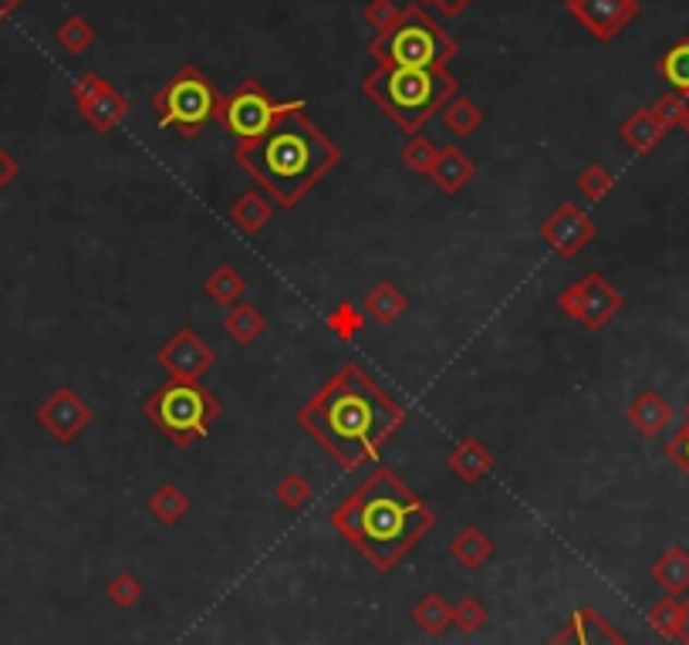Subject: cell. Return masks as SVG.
Wrapping results in <instances>:
<instances>
[{"mask_svg": "<svg viewBox=\"0 0 689 645\" xmlns=\"http://www.w3.org/2000/svg\"><path fill=\"white\" fill-rule=\"evenodd\" d=\"M149 514H153L162 527L180 524V521L190 514V497H186L177 484H162V487L149 497Z\"/></svg>", "mask_w": 689, "mask_h": 645, "instance_id": "cell-28", "label": "cell"}, {"mask_svg": "<svg viewBox=\"0 0 689 645\" xmlns=\"http://www.w3.org/2000/svg\"><path fill=\"white\" fill-rule=\"evenodd\" d=\"M312 484H307L301 473H285V477L278 480V500L285 511H301V507H307V500H312Z\"/></svg>", "mask_w": 689, "mask_h": 645, "instance_id": "cell-36", "label": "cell"}, {"mask_svg": "<svg viewBox=\"0 0 689 645\" xmlns=\"http://www.w3.org/2000/svg\"><path fill=\"white\" fill-rule=\"evenodd\" d=\"M420 4L436 8V11H439V14H446V17H457V14H463L470 4H476V0H420Z\"/></svg>", "mask_w": 689, "mask_h": 645, "instance_id": "cell-42", "label": "cell"}, {"mask_svg": "<svg viewBox=\"0 0 689 645\" xmlns=\"http://www.w3.org/2000/svg\"><path fill=\"white\" fill-rule=\"evenodd\" d=\"M156 362L169 372V379H183V382H200L206 372L214 368L217 352L203 342V338L193 328H180L169 342L159 349Z\"/></svg>", "mask_w": 689, "mask_h": 645, "instance_id": "cell-14", "label": "cell"}, {"mask_svg": "<svg viewBox=\"0 0 689 645\" xmlns=\"http://www.w3.org/2000/svg\"><path fill=\"white\" fill-rule=\"evenodd\" d=\"M264 328H267L264 315L247 301H237L233 308L223 315V331L233 338L237 345H254L257 338L264 334Z\"/></svg>", "mask_w": 689, "mask_h": 645, "instance_id": "cell-25", "label": "cell"}, {"mask_svg": "<svg viewBox=\"0 0 689 645\" xmlns=\"http://www.w3.org/2000/svg\"><path fill=\"white\" fill-rule=\"evenodd\" d=\"M412 622L423 635H443L454 625V605L439 592H426L416 605H412Z\"/></svg>", "mask_w": 689, "mask_h": 645, "instance_id": "cell-24", "label": "cell"}, {"mask_svg": "<svg viewBox=\"0 0 689 645\" xmlns=\"http://www.w3.org/2000/svg\"><path fill=\"white\" fill-rule=\"evenodd\" d=\"M399 14H402V8L396 4V0H368V8L362 11L365 24H368L375 34L392 31V27H396V21H399Z\"/></svg>", "mask_w": 689, "mask_h": 645, "instance_id": "cell-39", "label": "cell"}, {"mask_svg": "<svg viewBox=\"0 0 689 645\" xmlns=\"http://www.w3.org/2000/svg\"><path fill=\"white\" fill-rule=\"evenodd\" d=\"M436 153H439V146L430 139V135H412V139L406 143V149H402V162L412 169V173L430 177V169L436 162Z\"/></svg>", "mask_w": 689, "mask_h": 645, "instance_id": "cell-34", "label": "cell"}, {"mask_svg": "<svg viewBox=\"0 0 689 645\" xmlns=\"http://www.w3.org/2000/svg\"><path fill=\"white\" fill-rule=\"evenodd\" d=\"M626 419H629L632 429L642 433V436H660V433H666V426L673 423V405H669L656 389H645V392H639V395L629 402Z\"/></svg>", "mask_w": 689, "mask_h": 645, "instance_id": "cell-16", "label": "cell"}, {"mask_svg": "<svg viewBox=\"0 0 689 645\" xmlns=\"http://www.w3.org/2000/svg\"><path fill=\"white\" fill-rule=\"evenodd\" d=\"M454 34H446L436 17L423 11V4L402 8L392 31L378 34L368 45V54L378 64H396V68H446V61L457 58Z\"/></svg>", "mask_w": 689, "mask_h": 645, "instance_id": "cell-5", "label": "cell"}, {"mask_svg": "<svg viewBox=\"0 0 689 645\" xmlns=\"http://www.w3.org/2000/svg\"><path fill=\"white\" fill-rule=\"evenodd\" d=\"M682 129H686V135H689V112H686V119H682Z\"/></svg>", "mask_w": 689, "mask_h": 645, "instance_id": "cell-45", "label": "cell"}, {"mask_svg": "<svg viewBox=\"0 0 689 645\" xmlns=\"http://www.w3.org/2000/svg\"><path fill=\"white\" fill-rule=\"evenodd\" d=\"M294 106H298V98L294 101H274L261 82L247 78L237 92L223 95L217 119L223 122V129L233 135L237 146H240V143H251V139H257V135H264L274 122H278Z\"/></svg>", "mask_w": 689, "mask_h": 645, "instance_id": "cell-8", "label": "cell"}, {"mask_svg": "<svg viewBox=\"0 0 689 645\" xmlns=\"http://www.w3.org/2000/svg\"><path fill=\"white\" fill-rule=\"evenodd\" d=\"M203 291H206V297L210 301H217V304H223V308H233V304L244 297V291H247V281H244V275H240L237 267H230V264H220L210 278H206V284H203Z\"/></svg>", "mask_w": 689, "mask_h": 645, "instance_id": "cell-27", "label": "cell"}, {"mask_svg": "<svg viewBox=\"0 0 689 645\" xmlns=\"http://www.w3.org/2000/svg\"><path fill=\"white\" fill-rule=\"evenodd\" d=\"M537 233L558 257L571 260V257H578L584 247L595 241L599 227L589 217V210H581L578 203H561L558 210H551V217H544Z\"/></svg>", "mask_w": 689, "mask_h": 645, "instance_id": "cell-11", "label": "cell"}, {"mask_svg": "<svg viewBox=\"0 0 689 645\" xmlns=\"http://www.w3.org/2000/svg\"><path fill=\"white\" fill-rule=\"evenodd\" d=\"M652 115H656L666 129H676L682 125L686 112H689V95H679V92H666L663 98H656V106H649Z\"/></svg>", "mask_w": 689, "mask_h": 645, "instance_id": "cell-38", "label": "cell"}, {"mask_svg": "<svg viewBox=\"0 0 689 645\" xmlns=\"http://www.w3.org/2000/svg\"><path fill=\"white\" fill-rule=\"evenodd\" d=\"M298 423L341 470H359L378 460L392 433L406 423V410L368 379L362 365L349 362L301 405Z\"/></svg>", "mask_w": 689, "mask_h": 645, "instance_id": "cell-1", "label": "cell"}, {"mask_svg": "<svg viewBox=\"0 0 689 645\" xmlns=\"http://www.w3.org/2000/svg\"><path fill=\"white\" fill-rule=\"evenodd\" d=\"M565 11L599 41L618 38L642 11L639 0H565Z\"/></svg>", "mask_w": 689, "mask_h": 645, "instance_id": "cell-13", "label": "cell"}, {"mask_svg": "<svg viewBox=\"0 0 689 645\" xmlns=\"http://www.w3.org/2000/svg\"><path fill=\"white\" fill-rule=\"evenodd\" d=\"M106 595H109V601L119 605V608H135V605L143 601V582L135 579L132 571H119L116 579L106 585Z\"/></svg>", "mask_w": 689, "mask_h": 645, "instance_id": "cell-35", "label": "cell"}, {"mask_svg": "<svg viewBox=\"0 0 689 645\" xmlns=\"http://www.w3.org/2000/svg\"><path fill=\"white\" fill-rule=\"evenodd\" d=\"M233 159L264 186L274 203L298 207L341 162V149L304 115V101L298 98V106L288 109L264 135L240 143Z\"/></svg>", "mask_w": 689, "mask_h": 645, "instance_id": "cell-3", "label": "cell"}, {"mask_svg": "<svg viewBox=\"0 0 689 645\" xmlns=\"http://www.w3.org/2000/svg\"><path fill=\"white\" fill-rule=\"evenodd\" d=\"M660 75L673 85V92L679 95H689V38L676 41L663 61H660Z\"/></svg>", "mask_w": 689, "mask_h": 645, "instance_id": "cell-29", "label": "cell"}, {"mask_svg": "<svg viewBox=\"0 0 689 645\" xmlns=\"http://www.w3.org/2000/svg\"><path fill=\"white\" fill-rule=\"evenodd\" d=\"M331 527L349 537L375 571L389 574L436 527V511L389 466H375L362 487L331 511Z\"/></svg>", "mask_w": 689, "mask_h": 645, "instance_id": "cell-2", "label": "cell"}, {"mask_svg": "<svg viewBox=\"0 0 689 645\" xmlns=\"http://www.w3.org/2000/svg\"><path fill=\"white\" fill-rule=\"evenodd\" d=\"M676 642L689 645V598H686L682 608H679V632H676Z\"/></svg>", "mask_w": 689, "mask_h": 645, "instance_id": "cell-43", "label": "cell"}, {"mask_svg": "<svg viewBox=\"0 0 689 645\" xmlns=\"http://www.w3.org/2000/svg\"><path fill=\"white\" fill-rule=\"evenodd\" d=\"M666 457H669L682 473H689V416H686L682 429L666 443Z\"/></svg>", "mask_w": 689, "mask_h": 645, "instance_id": "cell-40", "label": "cell"}, {"mask_svg": "<svg viewBox=\"0 0 689 645\" xmlns=\"http://www.w3.org/2000/svg\"><path fill=\"white\" fill-rule=\"evenodd\" d=\"M457 78L446 68H396L378 64L365 75L362 92L383 109L402 132L416 135L443 106L457 95Z\"/></svg>", "mask_w": 689, "mask_h": 645, "instance_id": "cell-4", "label": "cell"}, {"mask_svg": "<svg viewBox=\"0 0 689 645\" xmlns=\"http://www.w3.org/2000/svg\"><path fill=\"white\" fill-rule=\"evenodd\" d=\"M443 125H446V132H454V135H460V139H467V135H473L480 125H484V109H480L476 101L467 98V95H454L443 106Z\"/></svg>", "mask_w": 689, "mask_h": 645, "instance_id": "cell-26", "label": "cell"}, {"mask_svg": "<svg viewBox=\"0 0 689 645\" xmlns=\"http://www.w3.org/2000/svg\"><path fill=\"white\" fill-rule=\"evenodd\" d=\"M487 625V608L480 605L476 598H460L454 605V629L463 632V635H473Z\"/></svg>", "mask_w": 689, "mask_h": 645, "instance_id": "cell-37", "label": "cell"}, {"mask_svg": "<svg viewBox=\"0 0 689 645\" xmlns=\"http://www.w3.org/2000/svg\"><path fill=\"white\" fill-rule=\"evenodd\" d=\"M55 38H58V45H61L68 54H82V51H88V48L95 45V27H92L85 17L72 14V17H64V21H61V27L55 31Z\"/></svg>", "mask_w": 689, "mask_h": 645, "instance_id": "cell-30", "label": "cell"}, {"mask_svg": "<svg viewBox=\"0 0 689 645\" xmlns=\"http://www.w3.org/2000/svg\"><path fill=\"white\" fill-rule=\"evenodd\" d=\"M686 416H689V405H686Z\"/></svg>", "mask_w": 689, "mask_h": 645, "instance_id": "cell-46", "label": "cell"}, {"mask_svg": "<svg viewBox=\"0 0 689 645\" xmlns=\"http://www.w3.org/2000/svg\"><path fill=\"white\" fill-rule=\"evenodd\" d=\"M622 304H626L622 291H618L615 284H608L605 275H599V270L584 275L581 281L568 284L558 294V308L589 331L605 328L618 312H622Z\"/></svg>", "mask_w": 689, "mask_h": 645, "instance_id": "cell-9", "label": "cell"}, {"mask_svg": "<svg viewBox=\"0 0 689 645\" xmlns=\"http://www.w3.org/2000/svg\"><path fill=\"white\" fill-rule=\"evenodd\" d=\"M679 608H682V601H679L676 595H666L663 601H656V605L649 608V616H645L649 629L656 632V635H663V638H673V642H676V632H679Z\"/></svg>", "mask_w": 689, "mask_h": 645, "instance_id": "cell-32", "label": "cell"}, {"mask_svg": "<svg viewBox=\"0 0 689 645\" xmlns=\"http://www.w3.org/2000/svg\"><path fill=\"white\" fill-rule=\"evenodd\" d=\"M446 463H450V470L457 473L463 484H476V480H484L487 473L494 470V453L480 443V439L463 436L460 443L450 450V457H446Z\"/></svg>", "mask_w": 689, "mask_h": 645, "instance_id": "cell-17", "label": "cell"}, {"mask_svg": "<svg viewBox=\"0 0 689 645\" xmlns=\"http://www.w3.org/2000/svg\"><path fill=\"white\" fill-rule=\"evenodd\" d=\"M430 180L443 190V193H460L470 180H473V159L457 149V146H443L436 153V162L430 169Z\"/></svg>", "mask_w": 689, "mask_h": 645, "instance_id": "cell-18", "label": "cell"}, {"mask_svg": "<svg viewBox=\"0 0 689 645\" xmlns=\"http://www.w3.org/2000/svg\"><path fill=\"white\" fill-rule=\"evenodd\" d=\"M325 325L331 328L335 338H341V342H352V338L365 328V312L352 301H341L335 312H328Z\"/></svg>", "mask_w": 689, "mask_h": 645, "instance_id": "cell-31", "label": "cell"}, {"mask_svg": "<svg viewBox=\"0 0 689 645\" xmlns=\"http://www.w3.org/2000/svg\"><path fill=\"white\" fill-rule=\"evenodd\" d=\"M666 125L652 115V109H636L622 125H618V135H622V143L639 153V156H649L652 149H656L663 139H666Z\"/></svg>", "mask_w": 689, "mask_h": 645, "instance_id": "cell-19", "label": "cell"}, {"mask_svg": "<svg viewBox=\"0 0 689 645\" xmlns=\"http://www.w3.org/2000/svg\"><path fill=\"white\" fill-rule=\"evenodd\" d=\"M547 645H632L599 608H575L568 625Z\"/></svg>", "mask_w": 689, "mask_h": 645, "instance_id": "cell-15", "label": "cell"}, {"mask_svg": "<svg viewBox=\"0 0 689 645\" xmlns=\"http://www.w3.org/2000/svg\"><path fill=\"white\" fill-rule=\"evenodd\" d=\"M223 95L214 88L196 64H183L156 95H153V115L159 129L180 132L183 139H196L206 122L220 115Z\"/></svg>", "mask_w": 689, "mask_h": 645, "instance_id": "cell-7", "label": "cell"}, {"mask_svg": "<svg viewBox=\"0 0 689 645\" xmlns=\"http://www.w3.org/2000/svg\"><path fill=\"white\" fill-rule=\"evenodd\" d=\"M223 405L214 392L200 382L169 379L146 399V416L172 447H193L196 439L210 433V423L220 419Z\"/></svg>", "mask_w": 689, "mask_h": 645, "instance_id": "cell-6", "label": "cell"}, {"mask_svg": "<svg viewBox=\"0 0 689 645\" xmlns=\"http://www.w3.org/2000/svg\"><path fill=\"white\" fill-rule=\"evenodd\" d=\"M652 582H656L666 595H682L689 592V551L673 545L669 551H663L656 558V564L649 568Z\"/></svg>", "mask_w": 689, "mask_h": 645, "instance_id": "cell-20", "label": "cell"}, {"mask_svg": "<svg viewBox=\"0 0 689 645\" xmlns=\"http://www.w3.org/2000/svg\"><path fill=\"white\" fill-rule=\"evenodd\" d=\"M24 4V0H0V21H4V17H11L17 8Z\"/></svg>", "mask_w": 689, "mask_h": 645, "instance_id": "cell-44", "label": "cell"}, {"mask_svg": "<svg viewBox=\"0 0 689 645\" xmlns=\"http://www.w3.org/2000/svg\"><path fill=\"white\" fill-rule=\"evenodd\" d=\"M409 312V297L392 284V281H378L368 294H365V315L378 325H392L399 321V315Z\"/></svg>", "mask_w": 689, "mask_h": 645, "instance_id": "cell-23", "label": "cell"}, {"mask_svg": "<svg viewBox=\"0 0 689 645\" xmlns=\"http://www.w3.org/2000/svg\"><path fill=\"white\" fill-rule=\"evenodd\" d=\"M17 177H21V162H17V156L8 153V149H0V190H8Z\"/></svg>", "mask_w": 689, "mask_h": 645, "instance_id": "cell-41", "label": "cell"}, {"mask_svg": "<svg viewBox=\"0 0 689 645\" xmlns=\"http://www.w3.org/2000/svg\"><path fill=\"white\" fill-rule=\"evenodd\" d=\"M34 419L51 433L55 443H75V439L85 433V426L92 423V405L75 389L61 386L38 405Z\"/></svg>", "mask_w": 689, "mask_h": 645, "instance_id": "cell-12", "label": "cell"}, {"mask_svg": "<svg viewBox=\"0 0 689 645\" xmlns=\"http://www.w3.org/2000/svg\"><path fill=\"white\" fill-rule=\"evenodd\" d=\"M72 98H75L82 119L95 132H116L129 119L125 95L112 82L101 78L98 72H82L72 85Z\"/></svg>", "mask_w": 689, "mask_h": 645, "instance_id": "cell-10", "label": "cell"}, {"mask_svg": "<svg viewBox=\"0 0 689 645\" xmlns=\"http://www.w3.org/2000/svg\"><path fill=\"white\" fill-rule=\"evenodd\" d=\"M615 190V177L608 173V169L602 162H589L581 169V177H578V193L589 199V203H602L608 193Z\"/></svg>", "mask_w": 689, "mask_h": 645, "instance_id": "cell-33", "label": "cell"}, {"mask_svg": "<svg viewBox=\"0 0 689 645\" xmlns=\"http://www.w3.org/2000/svg\"><path fill=\"white\" fill-rule=\"evenodd\" d=\"M450 558L463 568H484L491 558H494V540L487 531H480V527H463L454 540H450Z\"/></svg>", "mask_w": 689, "mask_h": 645, "instance_id": "cell-21", "label": "cell"}, {"mask_svg": "<svg viewBox=\"0 0 689 645\" xmlns=\"http://www.w3.org/2000/svg\"><path fill=\"white\" fill-rule=\"evenodd\" d=\"M274 220V207H270V199L261 193V190H251L240 196L233 207H230V223L240 230V233H261L267 223Z\"/></svg>", "mask_w": 689, "mask_h": 645, "instance_id": "cell-22", "label": "cell"}]
</instances>
